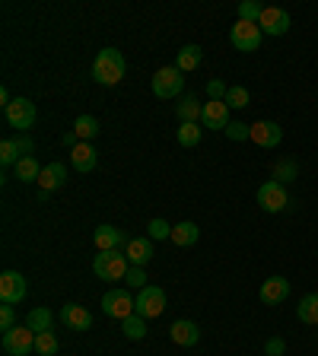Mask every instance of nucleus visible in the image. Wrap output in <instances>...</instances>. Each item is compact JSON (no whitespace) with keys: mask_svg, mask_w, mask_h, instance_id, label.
Returning a JSON list of instances; mask_svg holds the SVG:
<instances>
[{"mask_svg":"<svg viewBox=\"0 0 318 356\" xmlns=\"http://www.w3.org/2000/svg\"><path fill=\"white\" fill-rule=\"evenodd\" d=\"M124 70H128V64H124L121 51H115V48H102V51L95 54L93 80L99 83V86H118L121 80H124Z\"/></svg>","mask_w":318,"mask_h":356,"instance_id":"nucleus-1","label":"nucleus"},{"mask_svg":"<svg viewBox=\"0 0 318 356\" xmlns=\"http://www.w3.org/2000/svg\"><path fill=\"white\" fill-rule=\"evenodd\" d=\"M93 268H95V277L102 280H124L130 270V261L124 252H99Z\"/></svg>","mask_w":318,"mask_h":356,"instance_id":"nucleus-2","label":"nucleus"},{"mask_svg":"<svg viewBox=\"0 0 318 356\" xmlns=\"http://www.w3.org/2000/svg\"><path fill=\"white\" fill-rule=\"evenodd\" d=\"M261 26L258 23H245V19H239L236 26L229 29V42H232V48L236 51H258V45H261Z\"/></svg>","mask_w":318,"mask_h":356,"instance_id":"nucleus-3","label":"nucleus"},{"mask_svg":"<svg viewBox=\"0 0 318 356\" xmlns=\"http://www.w3.org/2000/svg\"><path fill=\"white\" fill-rule=\"evenodd\" d=\"M102 312L109 315V318L124 322V318H130V315L137 312V299H130L128 289H112V293L102 296Z\"/></svg>","mask_w":318,"mask_h":356,"instance_id":"nucleus-4","label":"nucleus"},{"mask_svg":"<svg viewBox=\"0 0 318 356\" xmlns=\"http://www.w3.org/2000/svg\"><path fill=\"white\" fill-rule=\"evenodd\" d=\"M181 89H185V77L179 67H163L153 73V93L159 99H175L181 96Z\"/></svg>","mask_w":318,"mask_h":356,"instance_id":"nucleus-5","label":"nucleus"},{"mask_svg":"<svg viewBox=\"0 0 318 356\" xmlns=\"http://www.w3.org/2000/svg\"><path fill=\"white\" fill-rule=\"evenodd\" d=\"M258 204L261 210H267V213H284L286 207H290V194H286V188L280 182H264L258 188Z\"/></svg>","mask_w":318,"mask_h":356,"instance_id":"nucleus-6","label":"nucleus"},{"mask_svg":"<svg viewBox=\"0 0 318 356\" xmlns=\"http://www.w3.org/2000/svg\"><path fill=\"white\" fill-rule=\"evenodd\" d=\"M23 299H26V277L19 270H3L0 274V302L19 305Z\"/></svg>","mask_w":318,"mask_h":356,"instance_id":"nucleus-7","label":"nucleus"},{"mask_svg":"<svg viewBox=\"0 0 318 356\" xmlns=\"http://www.w3.org/2000/svg\"><path fill=\"white\" fill-rule=\"evenodd\" d=\"M35 347V331L32 328H13V331H3V350H7L10 356H26L29 350Z\"/></svg>","mask_w":318,"mask_h":356,"instance_id":"nucleus-8","label":"nucleus"},{"mask_svg":"<svg viewBox=\"0 0 318 356\" xmlns=\"http://www.w3.org/2000/svg\"><path fill=\"white\" fill-rule=\"evenodd\" d=\"M3 112H7V124L16 130H29L35 124V102L29 99H13Z\"/></svg>","mask_w":318,"mask_h":356,"instance_id":"nucleus-9","label":"nucleus"},{"mask_svg":"<svg viewBox=\"0 0 318 356\" xmlns=\"http://www.w3.org/2000/svg\"><path fill=\"white\" fill-rule=\"evenodd\" d=\"M166 309V293L159 287H144L137 296V315L140 318H159Z\"/></svg>","mask_w":318,"mask_h":356,"instance_id":"nucleus-10","label":"nucleus"},{"mask_svg":"<svg viewBox=\"0 0 318 356\" xmlns=\"http://www.w3.org/2000/svg\"><path fill=\"white\" fill-rule=\"evenodd\" d=\"M249 140L251 143H258V147H264V150H274V147H280L284 130H280V124H274V121H255L249 130Z\"/></svg>","mask_w":318,"mask_h":356,"instance_id":"nucleus-11","label":"nucleus"},{"mask_svg":"<svg viewBox=\"0 0 318 356\" xmlns=\"http://www.w3.org/2000/svg\"><path fill=\"white\" fill-rule=\"evenodd\" d=\"M201 124L210 128V130H226L229 128V105H226V99H210V102L204 105Z\"/></svg>","mask_w":318,"mask_h":356,"instance_id":"nucleus-12","label":"nucleus"},{"mask_svg":"<svg viewBox=\"0 0 318 356\" xmlns=\"http://www.w3.org/2000/svg\"><path fill=\"white\" fill-rule=\"evenodd\" d=\"M258 26H261V32H267V35H286L290 32V13L280 7H264Z\"/></svg>","mask_w":318,"mask_h":356,"instance_id":"nucleus-13","label":"nucleus"},{"mask_svg":"<svg viewBox=\"0 0 318 356\" xmlns=\"http://www.w3.org/2000/svg\"><path fill=\"white\" fill-rule=\"evenodd\" d=\"M95 248L99 252H121V245H128L130 239L121 229H115V226H95Z\"/></svg>","mask_w":318,"mask_h":356,"instance_id":"nucleus-14","label":"nucleus"},{"mask_svg":"<svg viewBox=\"0 0 318 356\" xmlns=\"http://www.w3.org/2000/svg\"><path fill=\"white\" fill-rule=\"evenodd\" d=\"M60 322L67 324L70 331H89L93 328V315L87 312V309H83V305H64V309H60Z\"/></svg>","mask_w":318,"mask_h":356,"instance_id":"nucleus-15","label":"nucleus"},{"mask_svg":"<svg viewBox=\"0 0 318 356\" xmlns=\"http://www.w3.org/2000/svg\"><path fill=\"white\" fill-rule=\"evenodd\" d=\"M169 337H172V344H179V347H194L201 340V331L194 322H172V328H169Z\"/></svg>","mask_w":318,"mask_h":356,"instance_id":"nucleus-16","label":"nucleus"},{"mask_svg":"<svg viewBox=\"0 0 318 356\" xmlns=\"http://www.w3.org/2000/svg\"><path fill=\"white\" fill-rule=\"evenodd\" d=\"M67 182V165L64 163H48L42 169V175H38V185H42V191H58L60 185Z\"/></svg>","mask_w":318,"mask_h":356,"instance_id":"nucleus-17","label":"nucleus"},{"mask_svg":"<svg viewBox=\"0 0 318 356\" xmlns=\"http://www.w3.org/2000/svg\"><path fill=\"white\" fill-rule=\"evenodd\" d=\"M286 296H290V280H284V277L264 280V287H261V302H264V305L284 302Z\"/></svg>","mask_w":318,"mask_h":356,"instance_id":"nucleus-18","label":"nucleus"},{"mask_svg":"<svg viewBox=\"0 0 318 356\" xmlns=\"http://www.w3.org/2000/svg\"><path fill=\"white\" fill-rule=\"evenodd\" d=\"M124 254H128L130 268H144L146 261L153 258V245H150V239H130L124 245Z\"/></svg>","mask_w":318,"mask_h":356,"instance_id":"nucleus-19","label":"nucleus"},{"mask_svg":"<svg viewBox=\"0 0 318 356\" xmlns=\"http://www.w3.org/2000/svg\"><path fill=\"white\" fill-rule=\"evenodd\" d=\"M70 163H73L77 172H93L99 156H95V150L89 147V143H77V147L70 150Z\"/></svg>","mask_w":318,"mask_h":356,"instance_id":"nucleus-20","label":"nucleus"},{"mask_svg":"<svg viewBox=\"0 0 318 356\" xmlns=\"http://www.w3.org/2000/svg\"><path fill=\"white\" fill-rule=\"evenodd\" d=\"M175 115H179V121H201V115H204V105L198 102V96H185L179 105H175Z\"/></svg>","mask_w":318,"mask_h":356,"instance_id":"nucleus-21","label":"nucleus"},{"mask_svg":"<svg viewBox=\"0 0 318 356\" xmlns=\"http://www.w3.org/2000/svg\"><path fill=\"white\" fill-rule=\"evenodd\" d=\"M201 239V229H198V223H179V226H172V242L175 245H181V248H188V245H194Z\"/></svg>","mask_w":318,"mask_h":356,"instance_id":"nucleus-22","label":"nucleus"},{"mask_svg":"<svg viewBox=\"0 0 318 356\" xmlns=\"http://www.w3.org/2000/svg\"><path fill=\"white\" fill-rule=\"evenodd\" d=\"M201 58H204V54H201L198 45H185V48L179 51V58H175V67H179L181 73H188V70H198V67H201Z\"/></svg>","mask_w":318,"mask_h":356,"instance_id":"nucleus-23","label":"nucleus"},{"mask_svg":"<svg viewBox=\"0 0 318 356\" xmlns=\"http://www.w3.org/2000/svg\"><path fill=\"white\" fill-rule=\"evenodd\" d=\"M296 315H299L302 324H318V293L302 296L299 305H296Z\"/></svg>","mask_w":318,"mask_h":356,"instance_id":"nucleus-24","label":"nucleus"},{"mask_svg":"<svg viewBox=\"0 0 318 356\" xmlns=\"http://www.w3.org/2000/svg\"><path fill=\"white\" fill-rule=\"evenodd\" d=\"M13 169H16L19 182H38V175H42V165H38V159L35 156H23Z\"/></svg>","mask_w":318,"mask_h":356,"instance_id":"nucleus-25","label":"nucleus"},{"mask_svg":"<svg viewBox=\"0 0 318 356\" xmlns=\"http://www.w3.org/2000/svg\"><path fill=\"white\" fill-rule=\"evenodd\" d=\"M52 312L45 309V305H38V309H32V312L26 315V328H32L35 334H42V331H52Z\"/></svg>","mask_w":318,"mask_h":356,"instance_id":"nucleus-26","label":"nucleus"},{"mask_svg":"<svg viewBox=\"0 0 318 356\" xmlns=\"http://www.w3.org/2000/svg\"><path fill=\"white\" fill-rule=\"evenodd\" d=\"M121 331H124V337H130V340L146 337V318H140V315L134 312L130 318H124V322H121Z\"/></svg>","mask_w":318,"mask_h":356,"instance_id":"nucleus-27","label":"nucleus"},{"mask_svg":"<svg viewBox=\"0 0 318 356\" xmlns=\"http://www.w3.org/2000/svg\"><path fill=\"white\" fill-rule=\"evenodd\" d=\"M73 134H77L80 140H89L99 134V121H95L93 115H80L77 121H73Z\"/></svg>","mask_w":318,"mask_h":356,"instance_id":"nucleus-28","label":"nucleus"},{"mask_svg":"<svg viewBox=\"0 0 318 356\" xmlns=\"http://www.w3.org/2000/svg\"><path fill=\"white\" fill-rule=\"evenodd\" d=\"M175 137H179L181 147H198V143H201V128L194 121H185L179 128V134H175Z\"/></svg>","mask_w":318,"mask_h":356,"instance_id":"nucleus-29","label":"nucleus"},{"mask_svg":"<svg viewBox=\"0 0 318 356\" xmlns=\"http://www.w3.org/2000/svg\"><path fill=\"white\" fill-rule=\"evenodd\" d=\"M35 350L42 356H54L58 353V337H54L52 331H42V334H35Z\"/></svg>","mask_w":318,"mask_h":356,"instance_id":"nucleus-30","label":"nucleus"},{"mask_svg":"<svg viewBox=\"0 0 318 356\" xmlns=\"http://www.w3.org/2000/svg\"><path fill=\"white\" fill-rule=\"evenodd\" d=\"M19 147H16V140H3V143H0V163L3 165H16L19 163Z\"/></svg>","mask_w":318,"mask_h":356,"instance_id":"nucleus-31","label":"nucleus"},{"mask_svg":"<svg viewBox=\"0 0 318 356\" xmlns=\"http://www.w3.org/2000/svg\"><path fill=\"white\" fill-rule=\"evenodd\" d=\"M261 13H264V7H261V3H255V0H245V3H239V19H245V23H258Z\"/></svg>","mask_w":318,"mask_h":356,"instance_id":"nucleus-32","label":"nucleus"},{"mask_svg":"<svg viewBox=\"0 0 318 356\" xmlns=\"http://www.w3.org/2000/svg\"><path fill=\"white\" fill-rule=\"evenodd\" d=\"M293 178H296V163H293V159H284V163H277L274 165V182H293Z\"/></svg>","mask_w":318,"mask_h":356,"instance_id":"nucleus-33","label":"nucleus"},{"mask_svg":"<svg viewBox=\"0 0 318 356\" xmlns=\"http://www.w3.org/2000/svg\"><path fill=\"white\" fill-rule=\"evenodd\" d=\"M226 105H229V108H245V105H249V89L232 86L229 93H226Z\"/></svg>","mask_w":318,"mask_h":356,"instance_id":"nucleus-34","label":"nucleus"},{"mask_svg":"<svg viewBox=\"0 0 318 356\" xmlns=\"http://www.w3.org/2000/svg\"><path fill=\"white\" fill-rule=\"evenodd\" d=\"M146 229H150V239H172V226L166 219H153Z\"/></svg>","mask_w":318,"mask_h":356,"instance_id":"nucleus-35","label":"nucleus"},{"mask_svg":"<svg viewBox=\"0 0 318 356\" xmlns=\"http://www.w3.org/2000/svg\"><path fill=\"white\" fill-rule=\"evenodd\" d=\"M249 124H239V121H229V128L223 130L226 137H232V140H249Z\"/></svg>","mask_w":318,"mask_h":356,"instance_id":"nucleus-36","label":"nucleus"},{"mask_svg":"<svg viewBox=\"0 0 318 356\" xmlns=\"http://www.w3.org/2000/svg\"><path fill=\"white\" fill-rule=\"evenodd\" d=\"M0 328L3 331L16 328V312H13V305H3V309H0Z\"/></svg>","mask_w":318,"mask_h":356,"instance_id":"nucleus-37","label":"nucleus"},{"mask_svg":"<svg viewBox=\"0 0 318 356\" xmlns=\"http://www.w3.org/2000/svg\"><path fill=\"white\" fill-rule=\"evenodd\" d=\"M124 283H128V287H140V289H144V287H146V274H144V268H130V270H128V277H124Z\"/></svg>","mask_w":318,"mask_h":356,"instance_id":"nucleus-38","label":"nucleus"},{"mask_svg":"<svg viewBox=\"0 0 318 356\" xmlns=\"http://www.w3.org/2000/svg\"><path fill=\"white\" fill-rule=\"evenodd\" d=\"M226 93H229V89H226L220 80H210V83H207V96L210 99H226Z\"/></svg>","mask_w":318,"mask_h":356,"instance_id":"nucleus-39","label":"nucleus"},{"mask_svg":"<svg viewBox=\"0 0 318 356\" xmlns=\"http://www.w3.org/2000/svg\"><path fill=\"white\" fill-rule=\"evenodd\" d=\"M280 353H284V340L271 337V340H267V356H280Z\"/></svg>","mask_w":318,"mask_h":356,"instance_id":"nucleus-40","label":"nucleus"},{"mask_svg":"<svg viewBox=\"0 0 318 356\" xmlns=\"http://www.w3.org/2000/svg\"><path fill=\"white\" fill-rule=\"evenodd\" d=\"M16 147H19V153H23V156H32V143H29L26 137H19V140H16Z\"/></svg>","mask_w":318,"mask_h":356,"instance_id":"nucleus-41","label":"nucleus"},{"mask_svg":"<svg viewBox=\"0 0 318 356\" xmlns=\"http://www.w3.org/2000/svg\"><path fill=\"white\" fill-rule=\"evenodd\" d=\"M77 140H80V137H77V134H73V130H70V134H64V143H67L70 150L77 147Z\"/></svg>","mask_w":318,"mask_h":356,"instance_id":"nucleus-42","label":"nucleus"},{"mask_svg":"<svg viewBox=\"0 0 318 356\" xmlns=\"http://www.w3.org/2000/svg\"><path fill=\"white\" fill-rule=\"evenodd\" d=\"M0 102H3V108H7V105L13 102V99H10V93H7V89H0Z\"/></svg>","mask_w":318,"mask_h":356,"instance_id":"nucleus-43","label":"nucleus"}]
</instances>
